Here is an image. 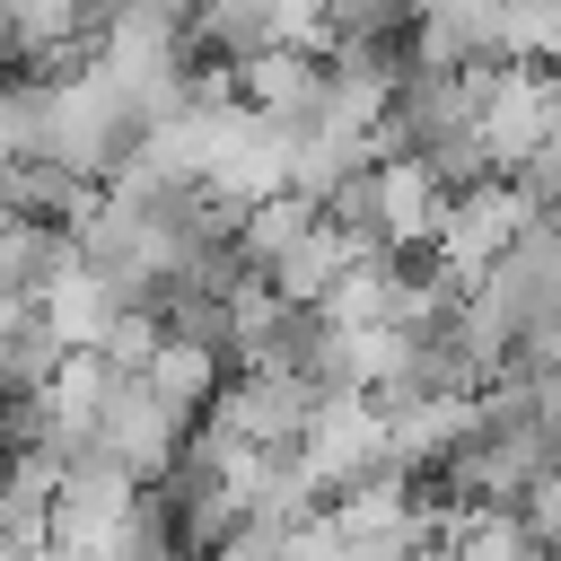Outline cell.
<instances>
[{"label":"cell","instance_id":"cell-1","mask_svg":"<svg viewBox=\"0 0 561 561\" xmlns=\"http://www.w3.org/2000/svg\"><path fill=\"white\" fill-rule=\"evenodd\" d=\"M377 193H386V245L421 263V254L438 245V228H447V202H456V193L430 175V158H386V167H377Z\"/></svg>","mask_w":561,"mask_h":561},{"label":"cell","instance_id":"cell-2","mask_svg":"<svg viewBox=\"0 0 561 561\" xmlns=\"http://www.w3.org/2000/svg\"><path fill=\"white\" fill-rule=\"evenodd\" d=\"M316 228H324V210H316L307 193H272V202H254V210H245V237H237V245H245V263L272 280V272H280V254H298Z\"/></svg>","mask_w":561,"mask_h":561},{"label":"cell","instance_id":"cell-3","mask_svg":"<svg viewBox=\"0 0 561 561\" xmlns=\"http://www.w3.org/2000/svg\"><path fill=\"white\" fill-rule=\"evenodd\" d=\"M114 316H123V307H114V289H105V280H88V272H70V280H53V289H44V324H53V342H61V351H96V342L114 333Z\"/></svg>","mask_w":561,"mask_h":561},{"label":"cell","instance_id":"cell-4","mask_svg":"<svg viewBox=\"0 0 561 561\" xmlns=\"http://www.w3.org/2000/svg\"><path fill=\"white\" fill-rule=\"evenodd\" d=\"M438 552L447 561H526L535 535H526L517 508H447V543Z\"/></svg>","mask_w":561,"mask_h":561}]
</instances>
